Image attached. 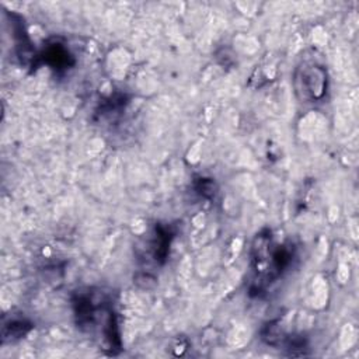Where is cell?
Returning <instances> with one entry per match:
<instances>
[{
    "instance_id": "obj_1",
    "label": "cell",
    "mask_w": 359,
    "mask_h": 359,
    "mask_svg": "<svg viewBox=\"0 0 359 359\" xmlns=\"http://www.w3.org/2000/svg\"><path fill=\"white\" fill-rule=\"evenodd\" d=\"M77 327L88 334L97 332L104 351L116 355L121 351V335L115 313L107 299H97L93 292H79L73 299Z\"/></svg>"
},
{
    "instance_id": "obj_2",
    "label": "cell",
    "mask_w": 359,
    "mask_h": 359,
    "mask_svg": "<svg viewBox=\"0 0 359 359\" xmlns=\"http://www.w3.org/2000/svg\"><path fill=\"white\" fill-rule=\"evenodd\" d=\"M294 257L292 244H273L271 231L264 230L255 236L251 248L252 279L250 293L259 294L268 285L275 282L290 265Z\"/></svg>"
},
{
    "instance_id": "obj_3",
    "label": "cell",
    "mask_w": 359,
    "mask_h": 359,
    "mask_svg": "<svg viewBox=\"0 0 359 359\" xmlns=\"http://www.w3.org/2000/svg\"><path fill=\"white\" fill-rule=\"evenodd\" d=\"M294 90L303 102L321 101L328 88V76L324 65L317 60H302L294 70Z\"/></svg>"
},
{
    "instance_id": "obj_4",
    "label": "cell",
    "mask_w": 359,
    "mask_h": 359,
    "mask_svg": "<svg viewBox=\"0 0 359 359\" xmlns=\"http://www.w3.org/2000/svg\"><path fill=\"white\" fill-rule=\"evenodd\" d=\"M48 65L52 70L60 73L70 69L74 65L73 55L69 52L66 43H63L57 38H52L46 42L39 55H36V60L34 66Z\"/></svg>"
},
{
    "instance_id": "obj_5",
    "label": "cell",
    "mask_w": 359,
    "mask_h": 359,
    "mask_svg": "<svg viewBox=\"0 0 359 359\" xmlns=\"http://www.w3.org/2000/svg\"><path fill=\"white\" fill-rule=\"evenodd\" d=\"M172 237H174V233L170 230V227L161 226V224L156 226L150 245H151V255L157 264H164V261L167 259Z\"/></svg>"
},
{
    "instance_id": "obj_6",
    "label": "cell",
    "mask_w": 359,
    "mask_h": 359,
    "mask_svg": "<svg viewBox=\"0 0 359 359\" xmlns=\"http://www.w3.org/2000/svg\"><path fill=\"white\" fill-rule=\"evenodd\" d=\"M32 328V324L25 320H14L8 324H4L3 327V341H13L24 337L29 330Z\"/></svg>"
},
{
    "instance_id": "obj_7",
    "label": "cell",
    "mask_w": 359,
    "mask_h": 359,
    "mask_svg": "<svg viewBox=\"0 0 359 359\" xmlns=\"http://www.w3.org/2000/svg\"><path fill=\"white\" fill-rule=\"evenodd\" d=\"M195 188L203 198H212L216 194V185L210 178H199L195 184Z\"/></svg>"
}]
</instances>
